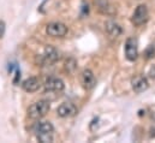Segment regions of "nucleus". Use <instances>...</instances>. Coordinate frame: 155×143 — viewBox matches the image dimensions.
Wrapping results in <instances>:
<instances>
[{"instance_id": "2", "label": "nucleus", "mask_w": 155, "mask_h": 143, "mask_svg": "<svg viewBox=\"0 0 155 143\" xmlns=\"http://www.w3.org/2000/svg\"><path fill=\"white\" fill-rule=\"evenodd\" d=\"M49 108H51V105L48 101L46 100L36 101L28 108V117L31 119H36V120L41 119L49 112Z\"/></svg>"}, {"instance_id": "5", "label": "nucleus", "mask_w": 155, "mask_h": 143, "mask_svg": "<svg viewBox=\"0 0 155 143\" xmlns=\"http://www.w3.org/2000/svg\"><path fill=\"white\" fill-rule=\"evenodd\" d=\"M46 33L52 37H64L68 34V27L60 22H52L47 25Z\"/></svg>"}, {"instance_id": "8", "label": "nucleus", "mask_w": 155, "mask_h": 143, "mask_svg": "<svg viewBox=\"0 0 155 143\" xmlns=\"http://www.w3.org/2000/svg\"><path fill=\"white\" fill-rule=\"evenodd\" d=\"M131 85H132L134 91L140 94V93L146 91L149 88V82H148L147 77H144L142 75H137L131 79Z\"/></svg>"}, {"instance_id": "13", "label": "nucleus", "mask_w": 155, "mask_h": 143, "mask_svg": "<svg viewBox=\"0 0 155 143\" xmlns=\"http://www.w3.org/2000/svg\"><path fill=\"white\" fill-rule=\"evenodd\" d=\"M76 65H77V63H76V60H75V59H72V58H70V59H68V60L65 62V69L68 70V72L75 71Z\"/></svg>"}, {"instance_id": "16", "label": "nucleus", "mask_w": 155, "mask_h": 143, "mask_svg": "<svg viewBox=\"0 0 155 143\" xmlns=\"http://www.w3.org/2000/svg\"><path fill=\"white\" fill-rule=\"evenodd\" d=\"M149 76H150L152 78H155V66H153V68L150 69V71H149Z\"/></svg>"}, {"instance_id": "6", "label": "nucleus", "mask_w": 155, "mask_h": 143, "mask_svg": "<svg viewBox=\"0 0 155 143\" xmlns=\"http://www.w3.org/2000/svg\"><path fill=\"white\" fill-rule=\"evenodd\" d=\"M64 82L58 77H49L45 82V90L49 93H60L64 90Z\"/></svg>"}, {"instance_id": "12", "label": "nucleus", "mask_w": 155, "mask_h": 143, "mask_svg": "<svg viewBox=\"0 0 155 143\" xmlns=\"http://www.w3.org/2000/svg\"><path fill=\"white\" fill-rule=\"evenodd\" d=\"M105 29L107 32V34L111 37H118L121 34V28L119 24H117L113 21H107L105 24Z\"/></svg>"}, {"instance_id": "7", "label": "nucleus", "mask_w": 155, "mask_h": 143, "mask_svg": "<svg viewBox=\"0 0 155 143\" xmlns=\"http://www.w3.org/2000/svg\"><path fill=\"white\" fill-rule=\"evenodd\" d=\"M125 57L130 62H135L138 57V48H137V41L135 38H127L125 42Z\"/></svg>"}, {"instance_id": "1", "label": "nucleus", "mask_w": 155, "mask_h": 143, "mask_svg": "<svg viewBox=\"0 0 155 143\" xmlns=\"http://www.w3.org/2000/svg\"><path fill=\"white\" fill-rule=\"evenodd\" d=\"M34 132L41 143H51L54 138V128L51 121H38L34 125Z\"/></svg>"}, {"instance_id": "11", "label": "nucleus", "mask_w": 155, "mask_h": 143, "mask_svg": "<svg viewBox=\"0 0 155 143\" xmlns=\"http://www.w3.org/2000/svg\"><path fill=\"white\" fill-rule=\"evenodd\" d=\"M22 88L27 93H35L40 88V81L36 77H29L22 83Z\"/></svg>"}, {"instance_id": "10", "label": "nucleus", "mask_w": 155, "mask_h": 143, "mask_svg": "<svg viewBox=\"0 0 155 143\" xmlns=\"http://www.w3.org/2000/svg\"><path fill=\"white\" fill-rule=\"evenodd\" d=\"M81 82H82L83 87L87 90H90V89H93L96 85V78H95L94 73H93V71H90L88 69L82 72V75H81Z\"/></svg>"}, {"instance_id": "9", "label": "nucleus", "mask_w": 155, "mask_h": 143, "mask_svg": "<svg viewBox=\"0 0 155 143\" xmlns=\"http://www.w3.org/2000/svg\"><path fill=\"white\" fill-rule=\"evenodd\" d=\"M77 113V107L71 102H64L57 108V114L60 118H70Z\"/></svg>"}, {"instance_id": "15", "label": "nucleus", "mask_w": 155, "mask_h": 143, "mask_svg": "<svg viewBox=\"0 0 155 143\" xmlns=\"http://www.w3.org/2000/svg\"><path fill=\"white\" fill-rule=\"evenodd\" d=\"M5 30H6V24L4 21H0V38H2L5 35Z\"/></svg>"}, {"instance_id": "14", "label": "nucleus", "mask_w": 155, "mask_h": 143, "mask_svg": "<svg viewBox=\"0 0 155 143\" xmlns=\"http://www.w3.org/2000/svg\"><path fill=\"white\" fill-rule=\"evenodd\" d=\"M155 54V48L153 47V46H149L148 47V49L146 51V55H147V58L148 59H150V58H153Z\"/></svg>"}, {"instance_id": "4", "label": "nucleus", "mask_w": 155, "mask_h": 143, "mask_svg": "<svg viewBox=\"0 0 155 143\" xmlns=\"http://www.w3.org/2000/svg\"><path fill=\"white\" fill-rule=\"evenodd\" d=\"M148 18H149L148 7H147L144 4H142V5H138V6L136 7V10H135V12H134V15H132L131 22H132L134 25L141 27V25H143V24L147 23Z\"/></svg>"}, {"instance_id": "3", "label": "nucleus", "mask_w": 155, "mask_h": 143, "mask_svg": "<svg viewBox=\"0 0 155 143\" xmlns=\"http://www.w3.org/2000/svg\"><path fill=\"white\" fill-rule=\"evenodd\" d=\"M59 60V52L52 47V46H48L45 48L43 53L40 54L39 58H38V62L42 66H46V65H52L54 64L55 62Z\"/></svg>"}]
</instances>
